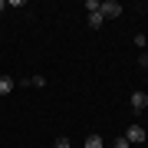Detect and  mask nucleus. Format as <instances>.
<instances>
[{"instance_id": "nucleus-3", "label": "nucleus", "mask_w": 148, "mask_h": 148, "mask_svg": "<svg viewBox=\"0 0 148 148\" xmlns=\"http://www.w3.org/2000/svg\"><path fill=\"white\" fill-rule=\"evenodd\" d=\"M145 106H148V92H132V109L142 112Z\"/></svg>"}, {"instance_id": "nucleus-5", "label": "nucleus", "mask_w": 148, "mask_h": 148, "mask_svg": "<svg viewBox=\"0 0 148 148\" xmlns=\"http://www.w3.org/2000/svg\"><path fill=\"white\" fill-rule=\"evenodd\" d=\"M13 86H16V82L10 79V76H0V95H10V92H13Z\"/></svg>"}, {"instance_id": "nucleus-8", "label": "nucleus", "mask_w": 148, "mask_h": 148, "mask_svg": "<svg viewBox=\"0 0 148 148\" xmlns=\"http://www.w3.org/2000/svg\"><path fill=\"white\" fill-rule=\"evenodd\" d=\"M30 86H36V89H40V86H46V79H43V76H30Z\"/></svg>"}, {"instance_id": "nucleus-1", "label": "nucleus", "mask_w": 148, "mask_h": 148, "mask_svg": "<svg viewBox=\"0 0 148 148\" xmlns=\"http://www.w3.org/2000/svg\"><path fill=\"white\" fill-rule=\"evenodd\" d=\"M102 16H109V20L122 16V3L119 0H106V3H102Z\"/></svg>"}, {"instance_id": "nucleus-11", "label": "nucleus", "mask_w": 148, "mask_h": 148, "mask_svg": "<svg viewBox=\"0 0 148 148\" xmlns=\"http://www.w3.org/2000/svg\"><path fill=\"white\" fill-rule=\"evenodd\" d=\"M56 148H69V138H56Z\"/></svg>"}, {"instance_id": "nucleus-9", "label": "nucleus", "mask_w": 148, "mask_h": 148, "mask_svg": "<svg viewBox=\"0 0 148 148\" xmlns=\"http://www.w3.org/2000/svg\"><path fill=\"white\" fill-rule=\"evenodd\" d=\"M112 148H128V138H125V135L115 138V142H112Z\"/></svg>"}, {"instance_id": "nucleus-2", "label": "nucleus", "mask_w": 148, "mask_h": 148, "mask_svg": "<svg viewBox=\"0 0 148 148\" xmlns=\"http://www.w3.org/2000/svg\"><path fill=\"white\" fill-rule=\"evenodd\" d=\"M125 138H128V145H138V142H145V128H142V125H128Z\"/></svg>"}, {"instance_id": "nucleus-12", "label": "nucleus", "mask_w": 148, "mask_h": 148, "mask_svg": "<svg viewBox=\"0 0 148 148\" xmlns=\"http://www.w3.org/2000/svg\"><path fill=\"white\" fill-rule=\"evenodd\" d=\"M3 7H7V3H3V0H0V10H3Z\"/></svg>"}, {"instance_id": "nucleus-4", "label": "nucleus", "mask_w": 148, "mask_h": 148, "mask_svg": "<svg viewBox=\"0 0 148 148\" xmlns=\"http://www.w3.org/2000/svg\"><path fill=\"white\" fill-rule=\"evenodd\" d=\"M82 148H106V138H102V135H89L82 142Z\"/></svg>"}, {"instance_id": "nucleus-6", "label": "nucleus", "mask_w": 148, "mask_h": 148, "mask_svg": "<svg viewBox=\"0 0 148 148\" xmlns=\"http://www.w3.org/2000/svg\"><path fill=\"white\" fill-rule=\"evenodd\" d=\"M102 20H106V16H102V10H95V13H89V20H86V23H89V30H99Z\"/></svg>"}, {"instance_id": "nucleus-7", "label": "nucleus", "mask_w": 148, "mask_h": 148, "mask_svg": "<svg viewBox=\"0 0 148 148\" xmlns=\"http://www.w3.org/2000/svg\"><path fill=\"white\" fill-rule=\"evenodd\" d=\"M86 10L95 13V10H102V3H99V0H86Z\"/></svg>"}, {"instance_id": "nucleus-10", "label": "nucleus", "mask_w": 148, "mask_h": 148, "mask_svg": "<svg viewBox=\"0 0 148 148\" xmlns=\"http://www.w3.org/2000/svg\"><path fill=\"white\" fill-rule=\"evenodd\" d=\"M138 66H142V69H148V49H145L142 56H138Z\"/></svg>"}]
</instances>
